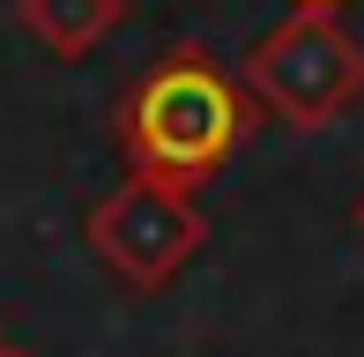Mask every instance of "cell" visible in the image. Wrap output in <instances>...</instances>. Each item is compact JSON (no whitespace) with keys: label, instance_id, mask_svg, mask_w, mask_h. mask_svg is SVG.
<instances>
[{"label":"cell","instance_id":"obj_4","mask_svg":"<svg viewBox=\"0 0 364 357\" xmlns=\"http://www.w3.org/2000/svg\"><path fill=\"white\" fill-rule=\"evenodd\" d=\"M127 0H15V23L45 45L53 60H82L119 30Z\"/></svg>","mask_w":364,"mask_h":357},{"label":"cell","instance_id":"obj_7","mask_svg":"<svg viewBox=\"0 0 364 357\" xmlns=\"http://www.w3.org/2000/svg\"><path fill=\"white\" fill-rule=\"evenodd\" d=\"M350 223H357V238H364V201H357V216H350Z\"/></svg>","mask_w":364,"mask_h":357},{"label":"cell","instance_id":"obj_1","mask_svg":"<svg viewBox=\"0 0 364 357\" xmlns=\"http://www.w3.org/2000/svg\"><path fill=\"white\" fill-rule=\"evenodd\" d=\"M245 134V90L230 82L208 53H171L127 90L119 105V149L127 164L171 186H201L230 164Z\"/></svg>","mask_w":364,"mask_h":357},{"label":"cell","instance_id":"obj_2","mask_svg":"<svg viewBox=\"0 0 364 357\" xmlns=\"http://www.w3.org/2000/svg\"><path fill=\"white\" fill-rule=\"evenodd\" d=\"M245 90L290 127V134H320L364 97V45L335 23L327 8H297L275 23L245 60Z\"/></svg>","mask_w":364,"mask_h":357},{"label":"cell","instance_id":"obj_5","mask_svg":"<svg viewBox=\"0 0 364 357\" xmlns=\"http://www.w3.org/2000/svg\"><path fill=\"white\" fill-rule=\"evenodd\" d=\"M297 8H342V0H297Z\"/></svg>","mask_w":364,"mask_h":357},{"label":"cell","instance_id":"obj_6","mask_svg":"<svg viewBox=\"0 0 364 357\" xmlns=\"http://www.w3.org/2000/svg\"><path fill=\"white\" fill-rule=\"evenodd\" d=\"M0 357H30V350H15V343H0Z\"/></svg>","mask_w":364,"mask_h":357},{"label":"cell","instance_id":"obj_3","mask_svg":"<svg viewBox=\"0 0 364 357\" xmlns=\"http://www.w3.org/2000/svg\"><path fill=\"white\" fill-rule=\"evenodd\" d=\"M82 238H90V253L105 261L112 283H127V290H164L193 253H201L208 223H201V208H193L186 186L149 178V171H127V186H112L105 201L90 208Z\"/></svg>","mask_w":364,"mask_h":357}]
</instances>
